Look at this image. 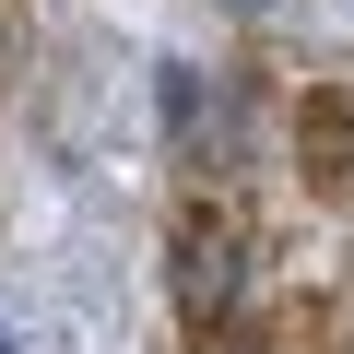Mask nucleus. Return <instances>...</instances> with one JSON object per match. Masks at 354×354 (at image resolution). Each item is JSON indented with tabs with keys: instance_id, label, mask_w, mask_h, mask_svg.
<instances>
[{
	"instance_id": "nucleus-2",
	"label": "nucleus",
	"mask_w": 354,
	"mask_h": 354,
	"mask_svg": "<svg viewBox=\"0 0 354 354\" xmlns=\"http://www.w3.org/2000/svg\"><path fill=\"white\" fill-rule=\"evenodd\" d=\"M295 165H307V189H354V95L342 83H307L295 95Z\"/></svg>"
},
{
	"instance_id": "nucleus-3",
	"label": "nucleus",
	"mask_w": 354,
	"mask_h": 354,
	"mask_svg": "<svg viewBox=\"0 0 354 354\" xmlns=\"http://www.w3.org/2000/svg\"><path fill=\"white\" fill-rule=\"evenodd\" d=\"M153 106H165V142H177V153H189V142L213 130V83H201L189 59H165V95H153Z\"/></svg>"
},
{
	"instance_id": "nucleus-1",
	"label": "nucleus",
	"mask_w": 354,
	"mask_h": 354,
	"mask_svg": "<svg viewBox=\"0 0 354 354\" xmlns=\"http://www.w3.org/2000/svg\"><path fill=\"white\" fill-rule=\"evenodd\" d=\"M165 283H177V319L189 330H236V295H248V236L236 213H177V248H165Z\"/></svg>"
},
{
	"instance_id": "nucleus-4",
	"label": "nucleus",
	"mask_w": 354,
	"mask_h": 354,
	"mask_svg": "<svg viewBox=\"0 0 354 354\" xmlns=\"http://www.w3.org/2000/svg\"><path fill=\"white\" fill-rule=\"evenodd\" d=\"M0 354H12V330H0Z\"/></svg>"
}]
</instances>
